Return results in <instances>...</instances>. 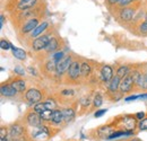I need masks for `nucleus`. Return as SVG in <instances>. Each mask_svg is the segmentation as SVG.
Returning <instances> with one entry per match:
<instances>
[{
    "mask_svg": "<svg viewBox=\"0 0 147 141\" xmlns=\"http://www.w3.org/2000/svg\"><path fill=\"white\" fill-rule=\"evenodd\" d=\"M52 132L50 130V128H48L47 125H41L40 128H34L33 131L31 132V137L34 141H47L52 137Z\"/></svg>",
    "mask_w": 147,
    "mask_h": 141,
    "instance_id": "nucleus-1",
    "label": "nucleus"
},
{
    "mask_svg": "<svg viewBox=\"0 0 147 141\" xmlns=\"http://www.w3.org/2000/svg\"><path fill=\"white\" fill-rule=\"evenodd\" d=\"M25 99L27 101L28 104L31 105H35L37 103L42 102L43 99V95L42 93L36 88H30L25 91Z\"/></svg>",
    "mask_w": 147,
    "mask_h": 141,
    "instance_id": "nucleus-2",
    "label": "nucleus"
},
{
    "mask_svg": "<svg viewBox=\"0 0 147 141\" xmlns=\"http://www.w3.org/2000/svg\"><path fill=\"white\" fill-rule=\"evenodd\" d=\"M25 119H26L27 125H28V126H32L33 129H34V128H40L41 125H43V121H42L40 114L36 113L34 109L31 111V112H28V113L26 114Z\"/></svg>",
    "mask_w": 147,
    "mask_h": 141,
    "instance_id": "nucleus-3",
    "label": "nucleus"
},
{
    "mask_svg": "<svg viewBox=\"0 0 147 141\" xmlns=\"http://www.w3.org/2000/svg\"><path fill=\"white\" fill-rule=\"evenodd\" d=\"M51 40V36L48 34H44L42 36L36 37L33 42H32V49L34 51H41V50H45V48L48 46L49 42Z\"/></svg>",
    "mask_w": 147,
    "mask_h": 141,
    "instance_id": "nucleus-4",
    "label": "nucleus"
},
{
    "mask_svg": "<svg viewBox=\"0 0 147 141\" xmlns=\"http://www.w3.org/2000/svg\"><path fill=\"white\" fill-rule=\"evenodd\" d=\"M73 62V58L71 55H66L63 59H61L58 63H57V68H55V73L58 76H62L66 71H68L70 64Z\"/></svg>",
    "mask_w": 147,
    "mask_h": 141,
    "instance_id": "nucleus-5",
    "label": "nucleus"
},
{
    "mask_svg": "<svg viewBox=\"0 0 147 141\" xmlns=\"http://www.w3.org/2000/svg\"><path fill=\"white\" fill-rule=\"evenodd\" d=\"M134 87H135V84H134L132 77H131V75H130V72H129L126 77H123V78L121 79L119 90H120L121 94H128V93H130V91L132 90Z\"/></svg>",
    "mask_w": 147,
    "mask_h": 141,
    "instance_id": "nucleus-6",
    "label": "nucleus"
},
{
    "mask_svg": "<svg viewBox=\"0 0 147 141\" xmlns=\"http://www.w3.org/2000/svg\"><path fill=\"white\" fill-rule=\"evenodd\" d=\"M80 64H82V63H80L79 61L73 60V62H71L69 69L67 71V75H68V77H69L70 79L77 80V79L82 76V73H80Z\"/></svg>",
    "mask_w": 147,
    "mask_h": 141,
    "instance_id": "nucleus-7",
    "label": "nucleus"
},
{
    "mask_svg": "<svg viewBox=\"0 0 147 141\" xmlns=\"http://www.w3.org/2000/svg\"><path fill=\"white\" fill-rule=\"evenodd\" d=\"M0 93L3 97H15L18 93L11 86V84H2L0 87Z\"/></svg>",
    "mask_w": 147,
    "mask_h": 141,
    "instance_id": "nucleus-8",
    "label": "nucleus"
},
{
    "mask_svg": "<svg viewBox=\"0 0 147 141\" xmlns=\"http://www.w3.org/2000/svg\"><path fill=\"white\" fill-rule=\"evenodd\" d=\"M38 25V19L37 18H31L28 19L22 27V33L27 34V33H32Z\"/></svg>",
    "mask_w": 147,
    "mask_h": 141,
    "instance_id": "nucleus-9",
    "label": "nucleus"
},
{
    "mask_svg": "<svg viewBox=\"0 0 147 141\" xmlns=\"http://www.w3.org/2000/svg\"><path fill=\"white\" fill-rule=\"evenodd\" d=\"M100 72H101V78H102V80H103L104 83H107V84H109L111 80H112V78L114 77V76H113V69H112V67H111V66H108V64L103 66Z\"/></svg>",
    "mask_w": 147,
    "mask_h": 141,
    "instance_id": "nucleus-10",
    "label": "nucleus"
},
{
    "mask_svg": "<svg viewBox=\"0 0 147 141\" xmlns=\"http://www.w3.org/2000/svg\"><path fill=\"white\" fill-rule=\"evenodd\" d=\"M115 131V129L111 125H103V126H100L97 130H96V133L100 138H103V139H108L109 136H111L113 132Z\"/></svg>",
    "mask_w": 147,
    "mask_h": 141,
    "instance_id": "nucleus-11",
    "label": "nucleus"
},
{
    "mask_svg": "<svg viewBox=\"0 0 147 141\" xmlns=\"http://www.w3.org/2000/svg\"><path fill=\"white\" fill-rule=\"evenodd\" d=\"M122 124L127 130H134L136 126H138L137 121H136V116H131V115H126L122 117Z\"/></svg>",
    "mask_w": 147,
    "mask_h": 141,
    "instance_id": "nucleus-12",
    "label": "nucleus"
},
{
    "mask_svg": "<svg viewBox=\"0 0 147 141\" xmlns=\"http://www.w3.org/2000/svg\"><path fill=\"white\" fill-rule=\"evenodd\" d=\"M65 122V116H63V112L61 109H53V114H52V121L51 123L53 125H60Z\"/></svg>",
    "mask_w": 147,
    "mask_h": 141,
    "instance_id": "nucleus-13",
    "label": "nucleus"
},
{
    "mask_svg": "<svg viewBox=\"0 0 147 141\" xmlns=\"http://www.w3.org/2000/svg\"><path fill=\"white\" fill-rule=\"evenodd\" d=\"M63 112V116H65V123L66 124H69L71 123L75 117H76V113H75V109L73 107H66L62 109Z\"/></svg>",
    "mask_w": 147,
    "mask_h": 141,
    "instance_id": "nucleus-14",
    "label": "nucleus"
},
{
    "mask_svg": "<svg viewBox=\"0 0 147 141\" xmlns=\"http://www.w3.org/2000/svg\"><path fill=\"white\" fill-rule=\"evenodd\" d=\"M10 84H11V86L17 90V93H24V91H26V83L23 79H20V78L13 79Z\"/></svg>",
    "mask_w": 147,
    "mask_h": 141,
    "instance_id": "nucleus-15",
    "label": "nucleus"
},
{
    "mask_svg": "<svg viewBox=\"0 0 147 141\" xmlns=\"http://www.w3.org/2000/svg\"><path fill=\"white\" fill-rule=\"evenodd\" d=\"M134 15H135V10L129 7L121 9V11H120V18L123 21H130L134 18Z\"/></svg>",
    "mask_w": 147,
    "mask_h": 141,
    "instance_id": "nucleus-16",
    "label": "nucleus"
},
{
    "mask_svg": "<svg viewBox=\"0 0 147 141\" xmlns=\"http://www.w3.org/2000/svg\"><path fill=\"white\" fill-rule=\"evenodd\" d=\"M121 79L122 78H120L118 75H115L113 78H112V80H111L110 83H109V91L111 93H117L118 91V89L120 88V83H121Z\"/></svg>",
    "mask_w": 147,
    "mask_h": 141,
    "instance_id": "nucleus-17",
    "label": "nucleus"
},
{
    "mask_svg": "<svg viewBox=\"0 0 147 141\" xmlns=\"http://www.w3.org/2000/svg\"><path fill=\"white\" fill-rule=\"evenodd\" d=\"M48 26H49V23L48 21H42L41 24H38L37 25V27L31 33V36L33 37V38H36L38 36L42 35V33L48 28Z\"/></svg>",
    "mask_w": 147,
    "mask_h": 141,
    "instance_id": "nucleus-18",
    "label": "nucleus"
},
{
    "mask_svg": "<svg viewBox=\"0 0 147 141\" xmlns=\"http://www.w3.org/2000/svg\"><path fill=\"white\" fill-rule=\"evenodd\" d=\"M37 0H20L17 5L19 10H28L30 8L34 7L36 5Z\"/></svg>",
    "mask_w": 147,
    "mask_h": 141,
    "instance_id": "nucleus-19",
    "label": "nucleus"
},
{
    "mask_svg": "<svg viewBox=\"0 0 147 141\" xmlns=\"http://www.w3.org/2000/svg\"><path fill=\"white\" fill-rule=\"evenodd\" d=\"M11 52H13L14 58H16L17 60L24 61L26 59V52L23 49H19V48H16V46L11 45Z\"/></svg>",
    "mask_w": 147,
    "mask_h": 141,
    "instance_id": "nucleus-20",
    "label": "nucleus"
},
{
    "mask_svg": "<svg viewBox=\"0 0 147 141\" xmlns=\"http://www.w3.org/2000/svg\"><path fill=\"white\" fill-rule=\"evenodd\" d=\"M58 48H59V42H58V40H57L55 37H51V40H50L48 46L45 48V51L48 53H52V52H55V51H57Z\"/></svg>",
    "mask_w": 147,
    "mask_h": 141,
    "instance_id": "nucleus-21",
    "label": "nucleus"
},
{
    "mask_svg": "<svg viewBox=\"0 0 147 141\" xmlns=\"http://www.w3.org/2000/svg\"><path fill=\"white\" fill-rule=\"evenodd\" d=\"M91 72H92V67H91V64L87 63L86 61L82 62V64H80V73H82V76H83V77H87V76L91 75Z\"/></svg>",
    "mask_w": 147,
    "mask_h": 141,
    "instance_id": "nucleus-22",
    "label": "nucleus"
},
{
    "mask_svg": "<svg viewBox=\"0 0 147 141\" xmlns=\"http://www.w3.org/2000/svg\"><path fill=\"white\" fill-rule=\"evenodd\" d=\"M52 114H53V109H45L42 113H40V116H41L43 122H51L52 121Z\"/></svg>",
    "mask_w": 147,
    "mask_h": 141,
    "instance_id": "nucleus-23",
    "label": "nucleus"
},
{
    "mask_svg": "<svg viewBox=\"0 0 147 141\" xmlns=\"http://www.w3.org/2000/svg\"><path fill=\"white\" fill-rule=\"evenodd\" d=\"M103 104V97L100 93H96L93 97V107L94 108H98L100 106Z\"/></svg>",
    "mask_w": 147,
    "mask_h": 141,
    "instance_id": "nucleus-24",
    "label": "nucleus"
},
{
    "mask_svg": "<svg viewBox=\"0 0 147 141\" xmlns=\"http://www.w3.org/2000/svg\"><path fill=\"white\" fill-rule=\"evenodd\" d=\"M129 72H130V69H129L128 66H121V67L117 70V75H118L120 78H123V77H126V76L128 75Z\"/></svg>",
    "mask_w": 147,
    "mask_h": 141,
    "instance_id": "nucleus-25",
    "label": "nucleus"
},
{
    "mask_svg": "<svg viewBox=\"0 0 147 141\" xmlns=\"http://www.w3.org/2000/svg\"><path fill=\"white\" fill-rule=\"evenodd\" d=\"M65 56H66V54H65L63 51H57V52H55L52 54V58H51V59L58 63V62H59L61 59H63Z\"/></svg>",
    "mask_w": 147,
    "mask_h": 141,
    "instance_id": "nucleus-26",
    "label": "nucleus"
},
{
    "mask_svg": "<svg viewBox=\"0 0 147 141\" xmlns=\"http://www.w3.org/2000/svg\"><path fill=\"white\" fill-rule=\"evenodd\" d=\"M92 101L93 99H91L88 96H85V97H83L82 99H79V104H80V106H82L83 108H87V107L90 106Z\"/></svg>",
    "mask_w": 147,
    "mask_h": 141,
    "instance_id": "nucleus-27",
    "label": "nucleus"
},
{
    "mask_svg": "<svg viewBox=\"0 0 147 141\" xmlns=\"http://www.w3.org/2000/svg\"><path fill=\"white\" fill-rule=\"evenodd\" d=\"M36 113H42L43 111H45V109H48L47 107H45V104H44V102H40V103H37V104H35L34 105V108H33Z\"/></svg>",
    "mask_w": 147,
    "mask_h": 141,
    "instance_id": "nucleus-28",
    "label": "nucleus"
},
{
    "mask_svg": "<svg viewBox=\"0 0 147 141\" xmlns=\"http://www.w3.org/2000/svg\"><path fill=\"white\" fill-rule=\"evenodd\" d=\"M11 43H9L8 41H6V40H1L0 41V48H1V50H6V51H8V50H10L11 49Z\"/></svg>",
    "mask_w": 147,
    "mask_h": 141,
    "instance_id": "nucleus-29",
    "label": "nucleus"
},
{
    "mask_svg": "<svg viewBox=\"0 0 147 141\" xmlns=\"http://www.w3.org/2000/svg\"><path fill=\"white\" fill-rule=\"evenodd\" d=\"M44 104H45V107L48 109H55L57 108V103L55 102V99H47V101H44Z\"/></svg>",
    "mask_w": 147,
    "mask_h": 141,
    "instance_id": "nucleus-30",
    "label": "nucleus"
},
{
    "mask_svg": "<svg viewBox=\"0 0 147 141\" xmlns=\"http://www.w3.org/2000/svg\"><path fill=\"white\" fill-rule=\"evenodd\" d=\"M138 129H139L140 131H147V117H145V119H143V120L139 121V123H138Z\"/></svg>",
    "mask_w": 147,
    "mask_h": 141,
    "instance_id": "nucleus-31",
    "label": "nucleus"
},
{
    "mask_svg": "<svg viewBox=\"0 0 147 141\" xmlns=\"http://www.w3.org/2000/svg\"><path fill=\"white\" fill-rule=\"evenodd\" d=\"M14 72H15L16 75H18L19 77H22V76H25V73H26L25 69H24L23 67H20V66H16V67L14 68Z\"/></svg>",
    "mask_w": 147,
    "mask_h": 141,
    "instance_id": "nucleus-32",
    "label": "nucleus"
},
{
    "mask_svg": "<svg viewBox=\"0 0 147 141\" xmlns=\"http://www.w3.org/2000/svg\"><path fill=\"white\" fill-rule=\"evenodd\" d=\"M108 112V108H102V109H97L95 113H94V116L97 119V117H101V116H103L105 113Z\"/></svg>",
    "mask_w": 147,
    "mask_h": 141,
    "instance_id": "nucleus-33",
    "label": "nucleus"
},
{
    "mask_svg": "<svg viewBox=\"0 0 147 141\" xmlns=\"http://www.w3.org/2000/svg\"><path fill=\"white\" fill-rule=\"evenodd\" d=\"M139 31H140L142 34H147V20H144L139 25Z\"/></svg>",
    "mask_w": 147,
    "mask_h": 141,
    "instance_id": "nucleus-34",
    "label": "nucleus"
},
{
    "mask_svg": "<svg viewBox=\"0 0 147 141\" xmlns=\"http://www.w3.org/2000/svg\"><path fill=\"white\" fill-rule=\"evenodd\" d=\"M74 94H75V91L73 89H63L61 91V95H63V96H73Z\"/></svg>",
    "mask_w": 147,
    "mask_h": 141,
    "instance_id": "nucleus-35",
    "label": "nucleus"
},
{
    "mask_svg": "<svg viewBox=\"0 0 147 141\" xmlns=\"http://www.w3.org/2000/svg\"><path fill=\"white\" fill-rule=\"evenodd\" d=\"M134 0H119L118 1V5L121 6V7H125V6H128L129 3H131Z\"/></svg>",
    "mask_w": 147,
    "mask_h": 141,
    "instance_id": "nucleus-36",
    "label": "nucleus"
},
{
    "mask_svg": "<svg viewBox=\"0 0 147 141\" xmlns=\"http://www.w3.org/2000/svg\"><path fill=\"white\" fill-rule=\"evenodd\" d=\"M135 116H136V119H138V120H143V119L146 117V114H145V112H138V113L135 114Z\"/></svg>",
    "mask_w": 147,
    "mask_h": 141,
    "instance_id": "nucleus-37",
    "label": "nucleus"
},
{
    "mask_svg": "<svg viewBox=\"0 0 147 141\" xmlns=\"http://www.w3.org/2000/svg\"><path fill=\"white\" fill-rule=\"evenodd\" d=\"M143 89L147 90V71L144 72V81H143Z\"/></svg>",
    "mask_w": 147,
    "mask_h": 141,
    "instance_id": "nucleus-38",
    "label": "nucleus"
},
{
    "mask_svg": "<svg viewBox=\"0 0 147 141\" xmlns=\"http://www.w3.org/2000/svg\"><path fill=\"white\" fill-rule=\"evenodd\" d=\"M138 96H139V95H132V96H128V97H126V98H125V101H126V102H131V101H135V99H137V98H138Z\"/></svg>",
    "mask_w": 147,
    "mask_h": 141,
    "instance_id": "nucleus-39",
    "label": "nucleus"
},
{
    "mask_svg": "<svg viewBox=\"0 0 147 141\" xmlns=\"http://www.w3.org/2000/svg\"><path fill=\"white\" fill-rule=\"evenodd\" d=\"M3 24H5V16L1 15V16H0V26L3 27Z\"/></svg>",
    "mask_w": 147,
    "mask_h": 141,
    "instance_id": "nucleus-40",
    "label": "nucleus"
},
{
    "mask_svg": "<svg viewBox=\"0 0 147 141\" xmlns=\"http://www.w3.org/2000/svg\"><path fill=\"white\" fill-rule=\"evenodd\" d=\"M119 0H108V3L109 5H114V3H118Z\"/></svg>",
    "mask_w": 147,
    "mask_h": 141,
    "instance_id": "nucleus-41",
    "label": "nucleus"
},
{
    "mask_svg": "<svg viewBox=\"0 0 147 141\" xmlns=\"http://www.w3.org/2000/svg\"><path fill=\"white\" fill-rule=\"evenodd\" d=\"M129 141H142L140 139H138V138H132V139H130Z\"/></svg>",
    "mask_w": 147,
    "mask_h": 141,
    "instance_id": "nucleus-42",
    "label": "nucleus"
},
{
    "mask_svg": "<svg viewBox=\"0 0 147 141\" xmlns=\"http://www.w3.org/2000/svg\"><path fill=\"white\" fill-rule=\"evenodd\" d=\"M0 141H10V139H9V137H8V138H3V139H0Z\"/></svg>",
    "mask_w": 147,
    "mask_h": 141,
    "instance_id": "nucleus-43",
    "label": "nucleus"
},
{
    "mask_svg": "<svg viewBox=\"0 0 147 141\" xmlns=\"http://www.w3.org/2000/svg\"><path fill=\"white\" fill-rule=\"evenodd\" d=\"M145 18H146V19H145V20H147V14H146V16H145Z\"/></svg>",
    "mask_w": 147,
    "mask_h": 141,
    "instance_id": "nucleus-44",
    "label": "nucleus"
}]
</instances>
